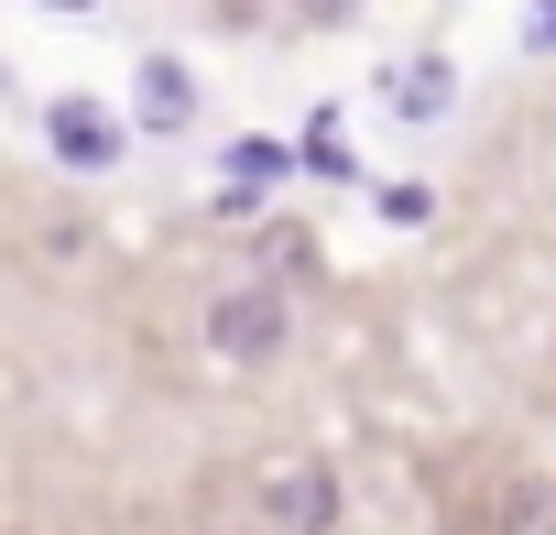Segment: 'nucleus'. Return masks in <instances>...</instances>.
<instances>
[{
	"instance_id": "f257e3e1",
	"label": "nucleus",
	"mask_w": 556,
	"mask_h": 535,
	"mask_svg": "<svg viewBox=\"0 0 556 535\" xmlns=\"http://www.w3.org/2000/svg\"><path fill=\"white\" fill-rule=\"evenodd\" d=\"M251 524L262 535H328L339 524V470L328 459H262L251 470Z\"/></svg>"
},
{
	"instance_id": "f03ea898",
	"label": "nucleus",
	"mask_w": 556,
	"mask_h": 535,
	"mask_svg": "<svg viewBox=\"0 0 556 535\" xmlns=\"http://www.w3.org/2000/svg\"><path fill=\"white\" fill-rule=\"evenodd\" d=\"M285 339H295V307H285V285H229V296L207 307V350H218L229 372L285 361Z\"/></svg>"
},
{
	"instance_id": "7ed1b4c3",
	"label": "nucleus",
	"mask_w": 556,
	"mask_h": 535,
	"mask_svg": "<svg viewBox=\"0 0 556 535\" xmlns=\"http://www.w3.org/2000/svg\"><path fill=\"white\" fill-rule=\"evenodd\" d=\"M45 142H55L66 175H110L131 132H121V110H99V99H55V110H45Z\"/></svg>"
},
{
	"instance_id": "20e7f679",
	"label": "nucleus",
	"mask_w": 556,
	"mask_h": 535,
	"mask_svg": "<svg viewBox=\"0 0 556 535\" xmlns=\"http://www.w3.org/2000/svg\"><path fill=\"white\" fill-rule=\"evenodd\" d=\"M382 99H393L404 121H447V99H458V66H447V55H404V66H382Z\"/></svg>"
},
{
	"instance_id": "39448f33",
	"label": "nucleus",
	"mask_w": 556,
	"mask_h": 535,
	"mask_svg": "<svg viewBox=\"0 0 556 535\" xmlns=\"http://www.w3.org/2000/svg\"><path fill=\"white\" fill-rule=\"evenodd\" d=\"M131 99H142V132H186V121H197V77H186L175 55H142Z\"/></svg>"
},
{
	"instance_id": "423d86ee",
	"label": "nucleus",
	"mask_w": 556,
	"mask_h": 535,
	"mask_svg": "<svg viewBox=\"0 0 556 535\" xmlns=\"http://www.w3.org/2000/svg\"><path fill=\"white\" fill-rule=\"evenodd\" d=\"M491 535H556V481H502Z\"/></svg>"
},
{
	"instance_id": "0eeeda50",
	"label": "nucleus",
	"mask_w": 556,
	"mask_h": 535,
	"mask_svg": "<svg viewBox=\"0 0 556 535\" xmlns=\"http://www.w3.org/2000/svg\"><path fill=\"white\" fill-rule=\"evenodd\" d=\"M285 164H295V153L273 142V132H251V142H229V175H240V186H273V175H285Z\"/></svg>"
},
{
	"instance_id": "6e6552de",
	"label": "nucleus",
	"mask_w": 556,
	"mask_h": 535,
	"mask_svg": "<svg viewBox=\"0 0 556 535\" xmlns=\"http://www.w3.org/2000/svg\"><path fill=\"white\" fill-rule=\"evenodd\" d=\"M306 164H317V175H350V142H339V121H317V132H306Z\"/></svg>"
},
{
	"instance_id": "1a4fd4ad",
	"label": "nucleus",
	"mask_w": 556,
	"mask_h": 535,
	"mask_svg": "<svg viewBox=\"0 0 556 535\" xmlns=\"http://www.w3.org/2000/svg\"><path fill=\"white\" fill-rule=\"evenodd\" d=\"M262 251H273V274H306V262H317V240H306V229H273Z\"/></svg>"
},
{
	"instance_id": "9d476101",
	"label": "nucleus",
	"mask_w": 556,
	"mask_h": 535,
	"mask_svg": "<svg viewBox=\"0 0 556 535\" xmlns=\"http://www.w3.org/2000/svg\"><path fill=\"white\" fill-rule=\"evenodd\" d=\"M371 0H295V23H317V34H339V23H361Z\"/></svg>"
},
{
	"instance_id": "9b49d317",
	"label": "nucleus",
	"mask_w": 556,
	"mask_h": 535,
	"mask_svg": "<svg viewBox=\"0 0 556 535\" xmlns=\"http://www.w3.org/2000/svg\"><path fill=\"white\" fill-rule=\"evenodd\" d=\"M523 55H556V0H534V12H523Z\"/></svg>"
},
{
	"instance_id": "f8f14e48",
	"label": "nucleus",
	"mask_w": 556,
	"mask_h": 535,
	"mask_svg": "<svg viewBox=\"0 0 556 535\" xmlns=\"http://www.w3.org/2000/svg\"><path fill=\"white\" fill-rule=\"evenodd\" d=\"M34 12H99V0H34Z\"/></svg>"
}]
</instances>
